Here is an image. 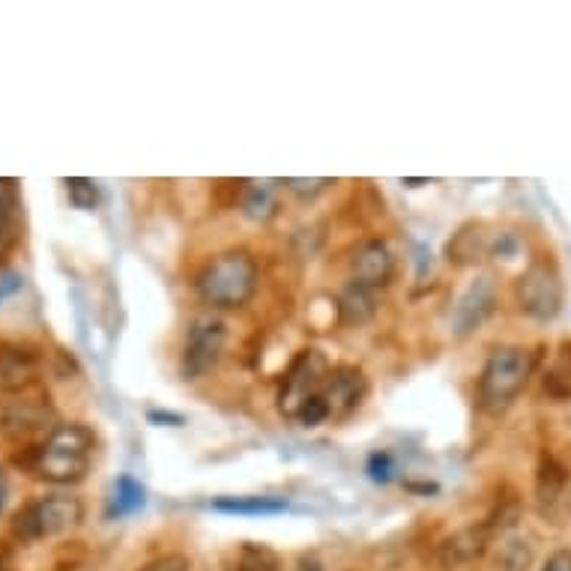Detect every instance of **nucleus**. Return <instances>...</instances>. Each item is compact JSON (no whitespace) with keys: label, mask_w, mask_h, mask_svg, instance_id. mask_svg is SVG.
<instances>
[{"label":"nucleus","mask_w":571,"mask_h":571,"mask_svg":"<svg viewBox=\"0 0 571 571\" xmlns=\"http://www.w3.org/2000/svg\"><path fill=\"white\" fill-rule=\"evenodd\" d=\"M85 520V506L81 499L69 494H48L28 503V506L12 520V532L24 541H40L69 532Z\"/></svg>","instance_id":"obj_4"},{"label":"nucleus","mask_w":571,"mask_h":571,"mask_svg":"<svg viewBox=\"0 0 571 571\" xmlns=\"http://www.w3.org/2000/svg\"><path fill=\"white\" fill-rule=\"evenodd\" d=\"M40 362L22 344L0 341V392H28L36 386Z\"/></svg>","instance_id":"obj_11"},{"label":"nucleus","mask_w":571,"mask_h":571,"mask_svg":"<svg viewBox=\"0 0 571 571\" xmlns=\"http://www.w3.org/2000/svg\"><path fill=\"white\" fill-rule=\"evenodd\" d=\"M369 476L377 482V485H386L392 476H395V461H392L389 452H374L369 458Z\"/></svg>","instance_id":"obj_26"},{"label":"nucleus","mask_w":571,"mask_h":571,"mask_svg":"<svg viewBox=\"0 0 571 571\" xmlns=\"http://www.w3.org/2000/svg\"><path fill=\"white\" fill-rule=\"evenodd\" d=\"M94 449L96 435L90 425H54L33 455V470H36V476L52 482V485H75L87 476L90 461H94Z\"/></svg>","instance_id":"obj_1"},{"label":"nucleus","mask_w":571,"mask_h":571,"mask_svg":"<svg viewBox=\"0 0 571 571\" xmlns=\"http://www.w3.org/2000/svg\"><path fill=\"white\" fill-rule=\"evenodd\" d=\"M487 252L485 245V233L479 224H466L461 231L455 233V240L449 243L446 254H449V261L458 266H470V264H479L482 261V254Z\"/></svg>","instance_id":"obj_17"},{"label":"nucleus","mask_w":571,"mask_h":571,"mask_svg":"<svg viewBox=\"0 0 571 571\" xmlns=\"http://www.w3.org/2000/svg\"><path fill=\"white\" fill-rule=\"evenodd\" d=\"M243 212L254 222H266L275 216V189L270 183H249L243 191Z\"/></svg>","instance_id":"obj_22"},{"label":"nucleus","mask_w":571,"mask_h":571,"mask_svg":"<svg viewBox=\"0 0 571 571\" xmlns=\"http://www.w3.org/2000/svg\"><path fill=\"white\" fill-rule=\"evenodd\" d=\"M541 571H571V550H557V553H550Z\"/></svg>","instance_id":"obj_29"},{"label":"nucleus","mask_w":571,"mask_h":571,"mask_svg":"<svg viewBox=\"0 0 571 571\" xmlns=\"http://www.w3.org/2000/svg\"><path fill=\"white\" fill-rule=\"evenodd\" d=\"M52 407L48 398L43 395H33V398H22V402H12L3 416H0V431L10 437L12 443H28L31 437L43 435L48 422H52Z\"/></svg>","instance_id":"obj_9"},{"label":"nucleus","mask_w":571,"mask_h":571,"mask_svg":"<svg viewBox=\"0 0 571 571\" xmlns=\"http://www.w3.org/2000/svg\"><path fill=\"white\" fill-rule=\"evenodd\" d=\"M532 374V353L524 348H497L487 356L479 377V407L499 416L512 407Z\"/></svg>","instance_id":"obj_3"},{"label":"nucleus","mask_w":571,"mask_h":571,"mask_svg":"<svg viewBox=\"0 0 571 571\" xmlns=\"http://www.w3.org/2000/svg\"><path fill=\"white\" fill-rule=\"evenodd\" d=\"M195 290L212 308L245 306L257 290V261L245 249L216 254L195 278Z\"/></svg>","instance_id":"obj_2"},{"label":"nucleus","mask_w":571,"mask_h":571,"mask_svg":"<svg viewBox=\"0 0 571 571\" xmlns=\"http://www.w3.org/2000/svg\"><path fill=\"white\" fill-rule=\"evenodd\" d=\"M374 311H377L374 290L356 285V282H350V285L341 290L339 318L344 327H362V323H369V320L374 318Z\"/></svg>","instance_id":"obj_15"},{"label":"nucleus","mask_w":571,"mask_h":571,"mask_svg":"<svg viewBox=\"0 0 571 571\" xmlns=\"http://www.w3.org/2000/svg\"><path fill=\"white\" fill-rule=\"evenodd\" d=\"M329 362L323 360L320 350H303L297 360L290 362V369L282 383V395H278V407L285 416L297 419L303 404L311 402L315 395H323V383H327Z\"/></svg>","instance_id":"obj_7"},{"label":"nucleus","mask_w":571,"mask_h":571,"mask_svg":"<svg viewBox=\"0 0 571 571\" xmlns=\"http://www.w3.org/2000/svg\"><path fill=\"white\" fill-rule=\"evenodd\" d=\"M562 275L553 261L541 257L520 273L515 282V299L524 315L532 320H553L562 308Z\"/></svg>","instance_id":"obj_5"},{"label":"nucleus","mask_w":571,"mask_h":571,"mask_svg":"<svg viewBox=\"0 0 571 571\" xmlns=\"http://www.w3.org/2000/svg\"><path fill=\"white\" fill-rule=\"evenodd\" d=\"M150 422H168V425H183L180 413H162V410H150Z\"/></svg>","instance_id":"obj_31"},{"label":"nucleus","mask_w":571,"mask_h":571,"mask_svg":"<svg viewBox=\"0 0 571 571\" xmlns=\"http://www.w3.org/2000/svg\"><path fill=\"white\" fill-rule=\"evenodd\" d=\"M494 532H497L494 524H473V527L458 529L455 536H449L440 545V562H443L446 569H455V565L479 560L487 550V545H491Z\"/></svg>","instance_id":"obj_12"},{"label":"nucleus","mask_w":571,"mask_h":571,"mask_svg":"<svg viewBox=\"0 0 571 571\" xmlns=\"http://www.w3.org/2000/svg\"><path fill=\"white\" fill-rule=\"evenodd\" d=\"M494 308V282L491 278H479L466 287L464 297L458 299L455 315H452V327L458 336H470L473 329L482 327V320L491 315Z\"/></svg>","instance_id":"obj_13"},{"label":"nucleus","mask_w":571,"mask_h":571,"mask_svg":"<svg viewBox=\"0 0 571 571\" xmlns=\"http://www.w3.org/2000/svg\"><path fill=\"white\" fill-rule=\"evenodd\" d=\"M299 571H323V565H320L318 560H306L299 565Z\"/></svg>","instance_id":"obj_33"},{"label":"nucleus","mask_w":571,"mask_h":571,"mask_svg":"<svg viewBox=\"0 0 571 571\" xmlns=\"http://www.w3.org/2000/svg\"><path fill=\"white\" fill-rule=\"evenodd\" d=\"M365 398V377L356 365H332L323 383V402L329 407V419H348L350 413Z\"/></svg>","instance_id":"obj_8"},{"label":"nucleus","mask_w":571,"mask_h":571,"mask_svg":"<svg viewBox=\"0 0 571 571\" xmlns=\"http://www.w3.org/2000/svg\"><path fill=\"white\" fill-rule=\"evenodd\" d=\"M499 562L506 571H527V565L532 562V548L524 539L506 541L499 550Z\"/></svg>","instance_id":"obj_24"},{"label":"nucleus","mask_w":571,"mask_h":571,"mask_svg":"<svg viewBox=\"0 0 571 571\" xmlns=\"http://www.w3.org/2000/svg\"><path fill=\"white\" fill-rule=\"evenodd\" d=\"M189 560L183 557V553H165L160 560L147 562L141 571H189Z\"/></svg>","instance_id":"obj_28"},{"label":"nucleus","mask_w":571,"mask_h":571,"mask_svg":"<svg viewBox=\"0 0 571 571\" xmlns=\"http://www.w3.org/2000/svg\"><path fill=\"white\" fill-rule=\"evenodd\" d=\"M7 494H10V487H7V476H3V470H0V512L7 506Z\"/></svg>","instance_id":"obj_32"},{"label":"nucleus","mask_w":571,"mask_h":571,"mask_svg":"<svg viewBox=\"0 0 571 571\" xmlns=\"http://www.w3.org/2000/svg\"><path fill=\"white\" fill-rule=\"evenodd\" d=\"M147 503V491L141 482H135L132 476H120L114 482V497H111V506H108V518H127V515H135Z\"/></svg>","instance_id":"obj_19"},{"label":"nucleus","mask_w":571,"mask_h":571,"mask_svg":"<svg viewBox=\"0 0 571 571\" xmlns=\"http://www.w3.org/2000/svg\"><path fill=\"white\" fill-rule=\"evenodd\" d=\"M224 571H282V560L273 548L243 541L231 550V557L224 562Z\"/></svg>","instance_id":"obj_16"},{"label":"nucleus","mask_w":571,"mask_h":571,"mask_svg":"<svg viewBox=\"0 0 571 571\" xmlns=\"http://www.w3.org/2000/svg\"><path fill=\"white\" fill-rule=\"evenodd\" d=\"M327 419H329V407H327V402H323V395H315V398L303 404V410L297 413V422L308 425V428L327 422Z\"/></svg>","instance_id":"obj_25"},{"label":"nucleus","mask_w":571,"mask_h":571,"mask_svg":"<svg viewBox=\"0 0 571 571\" xmlns=\"http://www.w3.org/2000/svg\"><path fill=\"white\" fill-rule=\"evenodd\" d=\"M569 476H565V466L557 461V458L545 455L541 458V466H539V476H536V491H539V499L541 503H557L562 494V487H565Z\"/></svg>","instance_id":"obj_21"},{"label":"nucleus","mask_w":571,"mask_h":571,"mask_svg":"<svg viewBox=\"0 0 571 571\" xmlns=\"http://www.w3.org/2000/svg\"><path fill=\"white\" fill-rule=\"evenodd\" d=\"M64 186L66 195H69V204H73L75 210H96V204H99V189H96L94 180H87V177H69Z\"/></svg>","instance_id":"obj_23"},{"label":"nucleus","mask_w":571,"mask_h":571,"mask_svg":"<svg viewBox=\"0 0 571 571\" xmlns=\"http://www.w3.org/2000/svg\"><path fill=\"white\" fill-rule=\"evenodd\" d=\"M224 341H228L224 320L212 318V315L191 320L189 332H186V348H183V377L198 381L204 374H210L222 360Z\"/></svg>","instance_id":"obj_6"},{"label":"nucleus","mask_w":571,"mask_h":571,"mask_svg":"<svg viewBox=\"0 0 571 571\" xmlns=\"http://www.w3.org/2000/svg\"><path fill=\"white\" fill-rule=\"evenodd\" d=\"M22 290V278L19 275H7L3 282H0V303L7 297H12V294H19Z\"/></svg>","instance_id":"obj_30"},{"label":"nucleus","mask_w":571,"mask_h":571,"mask_svg":"<svg viewBox=\"0 0 571 571\" xmlns=\"http://www.w3.org/2000/svg\"><path fill=\"white\" fill-rule=\"evenodd\" d=\"M350 273L356 285L369 287V290L389 285L392 273H395V257H392L389 245L383 240H365L356 245V252L350 257Z\"/></svg>","instance_id":"obj_10"},{"label":"nucleus","mask_w":571,"mask_h":571,"mask_svg":"<svg viewBox=\"0 0 571 571\" xmlns=\"http://www.w3.org/2000/svg\"><path fill=\"white\" fill-rule=\"evenodd\" d=\"M216 512L224 515H282L287 512V499L278 497H219L212 499Z\"/></svg>","instance_id":"obj_18"},{"label":"nucleus","mask_w":571,"mask_h":571,"mask_svg":"<svg viewBox=\"0 0 571 571\" xmlns=\"http://www.w3.org/2000/svg\"><path fill=\"white\" fill-rule=\"evenodd\" d=\"M282 186L287 191L299 195V198H315L320 191H327L332 186V180H327V177H318V180H294V177H287V180H282Z\"/></svg>","instance_id":"obj_27"},{"label":"nucleus","mask_w":571,"mask_h":571,"mask_svg":"<svg viewBox=\"0 0 571 571\" xmlns=\"http://www.w3.org/2000/svg\"><path fill=\"white\" fill-rule=\"evenodd\" d=\"M22 233V195L19 183L0 180V261L15 249Z\"/></svg>","instance_id":"obj_14"},{"label":"nucleus","mask_w":571,"mask_h":571,"mask_svg":"<svg viewBox=\"0 0 571 571\" xmlns=\"http://www.w3.org/2000/svg\"><path fill=\"white\" fill-rule=\"evenodd\" d=\"M545 392H548L550 398H557V402H565V398H571V344L569 341L557 350V356H553V362H550L548 371H545Z\"/></svg>","instance_id":"obj_20"}]
</instances>
